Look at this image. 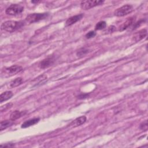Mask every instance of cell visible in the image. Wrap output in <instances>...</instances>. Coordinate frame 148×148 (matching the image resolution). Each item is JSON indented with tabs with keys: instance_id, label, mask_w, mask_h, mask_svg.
Here are the masks:
<instances>
[{
	"instance_id": "obj_1",
	"label": "cell",
	"mask_w": 148,
	"mask_h": 148,
	"mask_svg": "<svg viewBox=\"0 0 148 148\" xmlns=\"http://www.w3.org/2000/svg\"><path fill=\"white\" fill-rule=\"evenodd\" d=\"M24 25V23L23 21H6L3 23L1 26L2 30L12 32L21 28Z\"/></svg>"
},
{
	"instance_id": "obj_2",
	"label": "cell",
	"mask_w": 148,
	"mask_h": 148,
	"mask_svg": "<svg viewBox=\"0 0 148 148\" xmlns=\"http://www.w3.org/2000/svg\"><path fill=\"white\" fill-rule=\"evenodd\" d=\"M23 70V68L21 66L14 65L10 67L5 68L2 71V76L5 77H9L20 72Z\"/></svg>"
},
{
	"instance_id": "obj_3",
	"label": "cell",
	"mask_w": 148,
	"mask_h": 148,
	"mask_svg": "<svg viewBox=\"0 0 148 148\" xmlns=\"http://www.w3.org/2000/svg\"><path fill=\"white\" fill-rule=\"evenodd\" d=\"M48 16H49L48 13H32V14H28L26 17L25 21L28 23H34L47 18Z\"/></svg>"
},
{
	"instance_id": "obj_4",
	"label": "cell",
	"mask_w": 148,
	"mask_h": 148,
	"mask_svg": "<svg viewBox=\"0 0 148 148\" xmlns=\"http://www.w3.org/2000/svg\"><path fill=\"white\" fill-rule=\"evenodd\" d=\"M104 1L102 0H86L83 1L80 3V7L84 10H88L95 6L102 5Z\"/></svg>"
},
{
	"instance_id": "obj_5",
	"label": "cell",
	"mask_w": 148,
	"mask_h": 148,
	"mask_svg": "<svg viewBox=\"0 0 148 148\" xmlns=\"http://www.w3.org/2000/svg\"><path fill=\"white\" fill-rule=\"evenodd\" d=\"M133 10V6L131 5H125L117 9L114 12V14L117 17H123L131 13Z\"/></svg>"
},
{
	"instance_id": "obj_6",
	"label": "cell",
	"mask_w": 148,
	"mask_h": 148,
	"mask_svg": "<svg viewBox=\"0 0 148 148\" xmlns=\"http://www.w3.org/2000/svg\"><path fill=\"white\" fill-rule=\"evenodd\" d=\"M24 10V7L20 4H12L6 9V13L11 16L20 14Z\"/></svg>"
},
{
	"instance_id": "obj_7",
	"label": "cell",
	"mask_w": 148,
	"mask_h": 148,
	"mask_svg": "<svg viewBox=\"0 0 148 148\" xmlns=\"http://www.w3.org/2000/svg\"><path fill=\"white\" fill-rule=\"evenodd\" d=\"M54 62V58L53 56L51 57H49L42 61L40 62L39 66L40 68L42 69H45L46 68L49 67L50 66L52 65Z\"/></svg>"
},
{
	"instance_id": "obj_8",
	"label": "cell",
	"mask_w": 148,
	"mask_h": 148,
	"mask_svg": "<svg viewBox=\"0 0 148 148\" xmlns=\"http://www.w3.org/2000/svg\"><path fill=\"white\" fill-rule=\"evenodd\" d=\"M83 17V14H80L73 16L68 18L65 22V26L72 25V24L76 23V22H77L78 21L81 20Z\"/></svg>"
},
{
	"instance_id": "obj_9",
	"label": "cell",
	"mask_w": 148,
	"mask_h": 148,
	"mask_svg": "<svg viewBox=\"0 0 148 148\" xmlns=\"http://www.w3.org/2000/svg\"><path fill=\"white\" fill-rule=\"evenodd\" d=\"M147 30L145 29H141L138 32H136L134 36H133V39L135 42H138L140 41V40L143 39L146 35H147Z\"/></svg>"
},
{
	"instance_id": "obj_10",
	"label": "cell",
	"mask_w": 148,
	"mask_h": 148,
	"mask_svg": "<svg viewBox=\"0 0 148 148\" xmlns=\"http://www.w3.org/2000/svg\"><path fill=\"white\" fill-rule=\"evenodd\" d=\"M86 120H87V118L85 116L79 117L70 124V126H72L73 127H76L81 125L83 124H84L86 121Z\"/></svg>"
},
{
	"instance_id": "obj_11",
	"label": "cell",
	"mask_w": 148,
	"mask_h": 148,
	"mask_svg": "<svg viewBox=\"0 0 148 148\" xmlns=\"http://www.w3.org/2000/svg\"><path fill=\"white\" fill-rule=\"evenodd\" d=\"M40 120V119L39 118H34V119H30V120H28L26 121H25L24 123H23L21 125V128H27V127H29L31 125H35V124L38 123Z\"/></svg>"
},
{
	"instance_id": "obj_12",
	"label": "cell",
	"mask_w": 148,
	"mask_h": 148,
	"mask_svg": "<svg viewBox=\"0 0 148 148\" xmlns=\"http://www.w3.org/2000/svg\"><path fill=\"white\" fill-rule=\"evenodd\" d=\"M135 18L134 17H130L128 18L125 22H124L120 27L119 28V31H124V29H126L127 28H128L132 24V23L134 22Z\"/></svg>"
},
{
	"instance_id": "obj_13",
	"label": "cell",
	"mask_w": 148,
	"mask_h": 148,
	"mask_svg": "<svg viewBox=\"0 0 148 148\" xmlns=\"http://www.w3.org/2000/svg\"><path fill=\"white\" fill-rule=\"evenodd\" d=\"M13 96V92L10 91H7L2 92L0 95V102L2 103L4 101L11 98Z\"/></svg>"
},
{
	"instance_id": "obj_14",
	"label": "cell",
	"mask_w": 148,
	"mask_h": 148,
	"mask_svg": "<svg viewBox=\"0 0 148 148\" xmlns=\"http://www.w3.org/2000/svg\"><path fill=\"white\" fill-rule=\"evenodd\" d=\"M25 113V112H21L19 110H15L14 112H13L10 116V120L14 121L16 119H19L20 117H21V116H23V115H24Z\"/></svg>"
},
{
	"instance_id": "obj_15",
	"label": "cell",
	"mask_w": 148,
	"mask_h": 148,
	"mask_svg": "<svg viewBox=\"0 0 148 148\" xmlns=\"http://www.w3.org/2000/svg\"><path fill=\"white\" fill-rule=\"evenodd\" d=\"M13 124V120H4L2 121L0 124V130L2 131L9 127L11 126Z\"/></svg>"
},
{
	"instance_id": "obj_16",
	"label": "cell",
	"mask_w": 148,
	"mask_h": 148,
	"mask_svg": "<svg viewBox=\"0 0 148 148\" xmlns=\"http://www.w3.org/2000/svg\"><path fill=\"white\" fill-rule=\"evenodd\" d=\"M23 82V79L21 77H17L10 82V86L11 87H15L20 85Z\"/></svg>"
},
{
	"instance_id": "obj_17",
	"label": "cell",
	"mask_w": 148,
	"mask_h": 148,
	"mask_svg": "<svg viewBox=\"0 0 148 148\" xmlns=\"http://www.w3.org/2000/svg\"><path fill=\"white\" fill-rule=\"evenodd\" d=\"M106 27V23L105 21H101L98 22L95 25V29L96 30H101L104 29Z\"/></svg>"
},
{
	"instance_id": "obj_18",
	"label": "cell",
	"mask_w": 148,
	"mask_h": 148,
	"mask_svg": "<svg viewBox=\"0 0 148 148\" xmlns=\"http://www.w3.org/2000/svg\"><path fill=\"white\" fill-rule=\"evenodd\" d=\"M12 106H13L12 103H8L5 104V105H3L1 107V112H2L4 111H6L8 109H9V108H10Z\"/></svg>"
},
{
	"instance_id": "obj_19",
	"label": "cell",
	"mask_w": 148,
	"mask_h": 148,
	"mask_svg": "<svg viewBox=\"0 0 148 148\" xmlns=\"http://www.w3.org/2000/svg\"><path fill=\"white\" fill-rule=\"evenodd\" d=\"M147 127H148V125H147V120H146L145 121H143L140 125V128L142 130L146 131L147 130Z\"/></svg>"
},
{
	"instance_id": "obj_20",
	"label": "cell",
	"mask_w": 148,
	"mask_h": 148,
	"mask_svg": "<svg viewBox=\"0 0 148 148\" xmlns=\"http://www.w3.org/2000/svg\"><path fill=\"white\" fill-rule=\"evenodd\" d=\"M95 35H96V33H95L94 31H91L88 32L87 34H86V38H87V39H90V38H91L94 37Z\"/></svg>"
},
{
	"instance_id": "obj_21",
	"label": "cell",
	"mask_w": 148,
	"mask_h": 148,
	"mask_svg": "<svg viewBox=\"0 0 148 148\" xmlns=\"http://www.w3.org/2000/svg\"><path fill=\"white\" fill-rule=\"evenodd\" d=\"M88 52L87 50H86L84 49H82L81 50H80L77 53V56H84L85 54H86Z\"/></svg>"
},
{
	"instance_id": "obj_22",
	"label": "cell",
	"mask_w": 148,
	"mask_h": 148,
	"mask_svg": "<svg viewBox=\"0 0 148 148\" xmlns=\"http://www.w3.org/2000/svg\"><path fill=\"white\" fill-rule=\"evenodd\" d=\"M88 94H82L78 95V96H77V98H78L79 99H84V98H86L88 97Z\"/></svg>"
},
{
	"instance_id": "obj_23",
	"label": "cell",
	"mask_w": 148,
	"mask_h": 148,
	"mask_svg": "<svg viewBox=\"0 0 148 148\" xmlns=\"http://www.w3.org/2000/svg\"><path fill=\"white\" fill-rule=\"evenodd\" d=\"M116 27H114V26H113V25H111V26H110L109 28H108V31L109 32H113L114 30H115V28Z\"/></svg>"
},
{
	"instance_id": "obj_24",
	"label": "cell",
	"mask_w": 148,
	"mask_h": 148,
	"mask_svg": "<svg viewBox=\"0 0 148 148\" xmlns=\"http://www.w3.org/2000/svg\"><path fill=\"white\" fill-rule=\"evenodd\" d=\"M14 145L12 143H6L4 145H1V147H13Z\"/></svg>"
}]
</instances>
